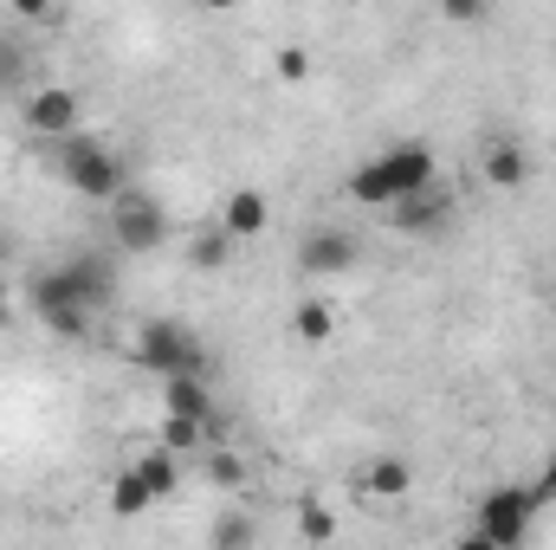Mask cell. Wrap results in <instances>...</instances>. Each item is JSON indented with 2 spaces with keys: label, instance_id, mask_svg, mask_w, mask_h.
I'll return each mask as SVG.
<instances>
[{
  "label": "cell",
  "instance_id": "obj_1",
  "mask_svg": "<svg viewBox=\"0 0 556 550\" xmlns=\"http://www.w3.org/2000/svg\"><path fill=\"white\" fill-rule=\"evenodd\" d=\"M111 291H117V273H111L104 253H72V260L39 266V273L26 278V311L52 337H85L91 317L111 304Z\"/></svg>",
  "mask_w": 556,
  "mask_h": 550
},
{
  "label": "cell",
  "instance_id": "obj_2",
  "mask_svg": "<svg viewBox=\"0 0 556 550\" xmlns=\"http://www.w3.org/2000/svg\"><path fill=\"white\" fill-rule=\"evenodd\" d=\"M440 182V155H433V142H389V149H376V155H363L350 175H343V195L356 201V208H376V214H395L402 201H415Z\"/></svg>",
  "mask_w": 556,
  "mask_h": 550
},
{
  "label": "cell",
  "instance_id": "obj_3",
  "mask_svg": "<svg viewBox=\"0 0 556 550\" xmlns=\"http://www.w3.org/2000/svg\"><path fill=\"white\" fill-rule=\"evenodd\" d=\"M52 168H59V182L72 188V195H85V201H98V208H111L124 188H130V175H124V155L111 149L104 137H72L52 149Z\"/></svg>",
  "mask_w": 556,
  "mask_h": 550
},
{
  "label": "cell",
  "instance_id": "obj_4",
  "mask_svg": "<svg viewBox=\"0 0 556 550\" xmlns=\"http://www.w3.org/2000/svg\"><path fill=\"white\" fill-rule=\"evenodd\" d=\"M137 357L149 376H162V383H175V376H207V350H201V337L188 330V324H175V317H149L137 330Z\"/></svg>",
  "mask_w": 556,
  "mask_h": 550
},
{
  "label": "cell",
  "instance_id": "obj_5",
  "mask_svg": "<svg viewBox=\"0 0 556 550\" xmlns=\"http://www.w3.org/2000/svg\"><path fill=\"white\" fill-rule=\"evenodd\" d=\"M111 240H117L124 260L162 253V247H168V208H162L155 195H142V188H124V195L111 201Z\"/></svg>",
  "mask_w": 556,
  "mask_h": 550
},
{
  "label": "cell",
  "instance_id": "obj_6",
  "mask_svg": "<svg viewBox=\"0 0 556 550\" xmlns=\"http://www.w3.org/2000/svg\"><path fill=\"white\" fill-rule=\"evenodd\" d=\"M20 117H26V130L39 142H72L85 137V98H78V85H33L26 98H20Z\"/></svg>",
  "mask_w": 556,
  "mask_h": 550
},
{
  "label": "cell",
  "instance_id": "obj_7",
  "mask_svg": "<svg viewBox=\"0 0 556 550\" xmlns=\"http://www.w3.org/2000/svg\"><path fill=\"white\" fill-rule=\"evenodd\" d=\"M531 518H538V492L531 486H492L479 499V512H472V532L492 538V545H505V550H518L531 538Z\"/></svg>",
  "mask_w": 556,
  "mask_h": 550
},
{
  "label": "cell",
  "instance_id": "obj_8",
  "mask_svg": "<svg viewBox=\"0 0 556 550\" xmlns=\"http://www.w3.org/2000/svg\"><path fill=\"white\" fill-rule=\"evenodd\" d=\"M298 266L311 278H337L356 266V234L350 227H311L304 240H298Z\"/></svg>",
  "mask_w": 556,
  "mask_h": 550
},
{
  "label": "cell",
  "instance_id": "obj_9",
  "mask_svg": "<svg viewBox=\"0 0 556 550\" xmlns=\"http://www.w3.org/2000/svg\"><path fill=\"white\" fill-rule=\"evenodd\" d=\"M214 221L227 227L233 247H240V240H260V234L273 227V195H266V188H227V201H220Z\"/></svg>",
  "mask_w": 556,
  "mask_h": 550
},
{
  "label": "cell",
  "instance_id": "obj_10",
  "mask_svg": "<svg viewBox=\"0 0 556 550\" xmlns=\"http://www.w3.org/2000/svg\"><path fill=\"white\" fill-rule=\"evenodd\" d=\"M525 175H531V155H525L518 137L498 130V137L479 142V182H485V188H505V195H511V188H525Z\"/></svg>",
  "mask_w": 556,
  "mask_h": 550
},
{
  "label": "cell",
  "instance_id": "obj_11",
  "mask_svg": "<svg viewBox=\"0 0 556 550\" xmlns=\"http://www.w3.org/2000/svg\"><path fill=\"white\" fill-rule=\"evenodd\" d=\"M162 421L214 427V421H220V409H214V383H207V376H175V383H162Z\"/></svg>",
  "mask_w": 556,
  "mask_h": 550
},
{
  "label": "cell",
  "instance_id": "obj_12",
  "mask_svg": "<svg viewBox=\"0 0 556 550\" xmlns=\"http://www.w3.org/2000/svg\"><path fill=\"white\" fill-rule=\"evenodd\" d=\"M446 214H453V188H446V182H433L427 195L402 201V208L389 214V227H402V234H433V227H446Z\"/></svg>",
  "mask_w": 556,
  "mask_h": 550
},
{
  "label": "cell",
  "instance_id": "obj_13",
  "mask_svg": "<svg viewBox=\"0 0 556 550\" xmlns=\"http://www.w3.org/2000/svg\"><path fill=\"white\" fill-rule=\"evenodd\" d=\"M291 337H298V343H330V337H337V304H330L324 291L298 298V304H291Z\"/></svg>",
  "mask_w": 556,
  "mask_h": 550
},
{
  "label": "cell",
  "instance_id": "obj_14",
  "mask_svg": "<svg viewBox=\"0 0 556 550\" xmlns=\"http://www.w3.org/2000/svg\"><path fill=\"white\" fill-rule=\"evenodd\" d=\"M130 466H137V473H142V486H149V492H155V505H162V499H175V492H181V460H175V453H168V447H162V440H155V447H142L137 460H130Z\"/></svg>",
  "mask_w": 556,
  "mask_h": 550
},
{
  "label": "cell",
  "instance_id": "obj_15",
  "mask_svg": "<svg viewBox=\"0 0 556 550\" xmlns=\"http://www.w3.org/2000/svg\"><path fill=\"white\" fill-rule=\"evenodd\" d=\"M408 486H415V466H408L402 453H376V460L363 466V492H369V499H402Z\"/></svg>",
  "mask_w": 556,
  "mask_h": 550
},
{
  "label": "cell",
  "instance_id": "obj_16",
  "mask_svg": "<svg viewBox=\"0 0 556 550\" xmlns=\"http://www.w3.org/2000/svg\"><path fill=\"white\" fill-rule=\"evenodd\" d=\"M207 550H260V518L240 512V505H227V512L207 525Z\"/></svg>",
  "mask_w": 556,
  "mask_h": 550
},
{
  "label": "cell",
  "instance_id": "obj_17",
  "mask_svg": "<svg viewBox=\"0 0 556 550\" xmlns=\"http://www.w3.org/2000/svg\"><path fill=\"white\" fill-rule=\"evenodd\" d=\"M142 512H155V492L142 486L137 466H117L111 473V518H142Z\"/></svg>",
  "mask_w": 556,
  "mask_h": 550
},
{
  "label": "cell",
  "instance_id": "obj_18",
  "mask_svg": "<svg viewBox=\"0 0 556 550\" xmlns=\"http://www.w3.org/2000/svg\"><path fill=\"white\" fill-rule=\"evenodd\" d=\"M227 260H233V240H227V227H220V221H207V227L188 240V266H194V273H220Z\"/></svg>",
  "mask_w": 556,
  "mask_h": 550
},
{
  "label": "cell",
  "instance_id": "obj_19",
  "mask_svg": "<svg viewBox=\"0 0 556 550\" xmlns=\"http://www.w3.org/2000/svg\"><path fill=\"white\" fill-rule=\"evenodd\" d=\"M298 538H304V545H330V538H337V512H330L317 492L298 499Z\"/></svg>",
  "mask_w": 556,
  "mask_h": 550
},
{
  "label": "cell",
  "instance_id": "obj_20",
  "mask_svg": "<svg viewBox=\"0 0 556 550\" xmlns=\"http://www.w3.org/2000/svg\"><path fill=\"white\" fill-rule=\"evenodd\" d=\"M155 440H162V447H168L175 460H188V453H194V447L207 440V427H194V421H162V434H155Z\"/></svg>",
  "mask_w": 556,
  "mask_h": 550
},
{
  "label": "cell",
  "instance_id": "obj_21",
  "mask_svg": "<svg viewBox=\"0 0 556 550\" xmlns=\"http://www.w3.org/2000/svg\"><path fill=\"white\" fill-rule=\"evenodd\" d=\"M207 479L227 492V486H240V479H247V460H240V453H214V460H207Z\"/></svg>",
  "mask_w": 556,
  "mask_h": 550
},
{
  "label": "cell",
  "instance_id": "obj_22",
  "mask_svg": "<svg viewBox=\"0 0 556 550\" xmlns=\"http://www.w3.org/2000/svg\"><path fill=\"white\" fill-rule=\"evenodd\" d=\"M278 78H285V85L311 78V52H304V46H278Z\"/></svg>",
  "mask_w": 556,
  "mask_h": 550
},
{
  "label": "cell",
  "instance_id": "obj_23",
  "mask_svg": "<svg viewBox=\"0 0 556 550\" xmlns=\"http://www.w3.org/2000/svg\"><path fill=\"white\" fill-rule=\"evenodd\" d=\"M440 13H446V20H492V7H472V0H446Z\"/></svg>",
  "mask_w": 556,
  "mask_h": 550
},
{
  "label": "cell",
  "instance_id": "obj_24",
  "mask_svg": "<svg viewBox=\"0 0 556 550\" xmlns=\"http://www.w3.org/2000/svg\"><path fill=\"white\" fill-rule=\"evenodd\" d=\"M453 550H505V545H492V538H479V532H466V538H459Z\"/></svg>",
  "mask_w": 556,
  "mask_h": 550
},
{
  "label": "cell",
  "instance_id": "obj_25",
  "mask_svg": "<svg viewBox=\"0 0 556 550\" xmlns=\"http://www.w3.org/2000/svg\"><path fill=\"white\" fill-rule=\"evenodd\" d=\"M531 492H538V505H544V499L556 492V460H551V479H544V486H531Z\"/></svg>",
  "mask_w": 556,
  "mask_h": 550
},
{
  "label": "cell",
  "instance_id": "obj_26",
  "mask_svg": "<svg viewBox=\"0 0 556 550\" xmlns=\"http://www.w3.org/2000/svg\"><path fill=\"white\" fill-rule=\"evenodd\" d=\"M0 266H7V234H0Z\"/></svg>",
  "mask_w": 556,
  "mask_h": 550
},
{
  "label": "cell",
  "instance_id": "obj_27",
  "mask_svg": "<svg viewBox=\"0 0 556 550\" xmlns=\"http://www.w3.org/2000/svg\"><path fill=\"white\" fill-rule=\"evenodd\" d=\"M0 85H7V72H0Z\"/></svg>",
  "mask_w": 556,
  "mask_h": 550
}]
</instances>
